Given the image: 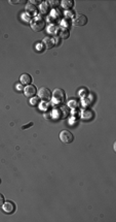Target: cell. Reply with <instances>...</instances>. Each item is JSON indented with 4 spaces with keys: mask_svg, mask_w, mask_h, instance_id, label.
<instances>
[{
    "mask_svg": "<svg viewBox=\"0 0 116 222\" xmlns=\"http://www.w3.org/2000/svg\"><path fill=\"white\" fill-rule=\"evenodd\" d=\"M45 26V21L42 19L41 17H36L32 20L31 22V28L33 29V31L39 32L41 31Z\"/></svg>",
    "mask_w": 116,
    "mask_h": 222,
    "instance_id": "1",
    "label": "cell"
},
{
    "mask_svg": "<svg viewBox=\"0 0 116 222\" xmlns=\"http://www.w3.org/2000/svg\"><path fill=\"white\" fill-rule=\"evenodd\" d=\"M51 97H53V101L57 102V103H62V102L65 101V91L63 89H55L53 92L51 93Z\"/></svg>",
    "mask_w": 116,
    "mask_h": 222,
    "instance_id": "2",
    "label": "cell"
},
{
    "mask_svg": "<svg viewBox=\"0 0 116 222\" xmlns=\"http://www.w3.org/2000/svg\"><path fill=\"white\" fill-rule=\"evenodd\" d=\"M60 140L64 143V144H71L74 140V136H73L72 132L69 130H62L60 133Z\"/></svg>",
    "mask_w": 116,
    "mask_h": 222,
    "instance_id": "3",
    "label": "cell"
},
{
    "mask_svg": "<svg viewBox=\"0 0 116 222\" xmlns=\"http://www.w3.org/2000/svg\"><path fill=\"white\" fill-rule=\"evenodd\" d=\"M86 23H87L86 16L81 15V14L75 15L74 18H73V21H72V24L75 25V26H84Z\"/></svg>",
    "mask_w": 116,
    "mask_h": 222,
    "instance_id": "4",
    "label": "cell"
},
{
    "mask_svg": "<svg viewBox=\"0 0 116 222\" xmlns=\"http://www.w3.org/2000/svg\"><path fill=\"white\" fill-rule=\"evenodd\" d=\"M38 98L42 99V100H49L51 98V90L49 88L42 87L38 90Z\"/></svg>",
    "mask_w": 116,
    "mask_h": 222,
    "instance_id": "5",
    "label": "cell"
},
{
    "mask_svg": "<svg viewBox=\"0 0 116 222\" xmlns=\"http://www.w3.org/2000/svg\"><path fill=\"white\" fill-rule=\"evenodd\" d=\"M2 210L6 214H12L16 211V205L12 201H4L2 205Z\"/></svg>",
    "mask_w": 116,
    "mask_h": 222,
    "instance_id": "6",
    "label": "cell"
},
{
    "mask_svg": "<svg viewBox=\"0 0 116 222\" xmlns=\"http://www.w3.org/2000/svg\"><path fill=\"white\" fill-rule=\"evenodd\" d=\"M37 93V89L33 85H27L24 88V94L26 97H33Z\"/></svg>",
    "mask_w": 116,
    "mask_h": 222,
    "instance_id": "7",
    "label": "cell"
},
{
    "mask_svg": "<svg viewBox=\"0 0 116 222\" xmlns=\"http://www.w3.org/2000/svg\"><path fill=\"white\" fill-rule=\"evenodd\" d=\"M20 81L23 85H30V83L32 82V77L29 73H23L21 77H20Z\"/></svg>",
    "mask_w": 116,
    "mask_h": 222,
    "instance_id": "8",
    "label": "cell"
},
{
    "mask_svg": "<svg viewBox=\"0 0 116 222\" xmlns=\"http://www.w3.org/2000/svg\"><path fill=\"white\" fill-rule=\"evenodd\" d=\"M42 45L45 47V49H51L55 46V40L51 37H44L42 40Z\"/></svg>",
    "mask_w": 116,
    "mask_h": 222,
    "instance_id": "9",
    "label": "cell"
},
{
    "mask_svg": "<svg viewBox=\"0 0 116 222\" xmlns=\"http://www.w3.org/2000/svg\"><path fill=\"white\" fill-rule=\"evenodd\" d=\"M73 4H74V2H73L72 0H63V1H61L62 8H65V10H70L73 6Z\"/></svg>",
    "mask_w": 116,
    "mask_h": 222,
    "instance_id": "10",
    "label": "cell"
},
{
    "mask_svg": "<svg viewBox=\"0 0 116 222\" xmlns=\"http://www.w3.org/2000/svg\"><path fill=\"white\" fill-rule=\"evenodd\" d=\"M26 12L29 16L35 15V12H36V8H35L33 4H30L29 3V4L26 5Z\"/></svg>",
    "mask_w": 116,
    "mask_h": 222,
    "instance_id": "11",
    "label": "cell"
},
{
    "mask_svg": "<svg viewBox=\"0 0 116 222\" xmlns=\"http://www.w3.org/2000/svg\"><path fill=\"white\" fill-rule=\"evenodd\" d=\"M81 117H82L84 120H90V119H92V111H88V110H84V111H82V113H81Z\"/></svg>",
    "mask_w": 116,
    "mask_h": 222,
    "instance_id": "12",
    "label": "cell"
},
{
    "mask_svg": "<svg viewBox=\"0 0 116 222\" xmlns=\"http://www.w3.org/2000/svg\"><path fill=\"white\" fill-rule=\"evenodd\" d=\"M59 34H60L61 38L66 39V38H68V37H69V35H70V32H69V30H68V29H62Z\"/></svg>",
    "mask_w": 116,
    "mask_h": 222,
    "instance_id": "13",
    "label": "cell"
},
{
    "mask_svg": "<svg viewBox=\"0 0 116 222\" xmlns=\"http://www.w3.org/2000/svg\"><path fill=\"white\" fill-rule=\"evenodd\" d=\"M47 3L46 2H43L41 3V5H40V10H41V12H47Z\"/></svg>",
    "mask_w": 116,
    "mask_h": 222,
    "instance_id": "14",
    "label": "cell"
},
{
    "mask_svg": "<svg viewBox=\"0 0 116 222\" xmlns=\"http://www.w3.org/2000/svg\"><path fill=\"white\" fill-rule=\"evenodd\" d=\"M46 3H47V5L51 6V8H55L57 4H59V1H53V0H51V1H47Z\"/></svg>",
    "mask_w": 116,
    "mask_h": 222,
    "instance_id": "15",
    "label": "cell"
},
{
    "mask_svg": "<svg viewBox=\"0 0 116 222\" xmlns=\"http://www.w3.org/2000/svg\"><path fill=\"white\" fill-rule=\"evenodd\" d=\"M57 30V26H55V25H51V26L49 27V32H51V33H55Z\"/></svg>",
    "mask_w": 116,
    "mask_h": 222,
    "instance_id": "16",
    "label": "cell"
},
{
    "mask_svg": "<svg viewBox=\"0 0 116 222\" xmlns=\"http://www.w3.org/2000/svg\"><path fill=\"white\" fill-rule=\"evenodd\" d=\"M31 104L32 106H36L37 103H38V98H36V97H34V98H32L31 99Z\"/></svg>",
    "mask_w": 116,
    "mask_h": 222,
    "instance_id": "17",
    "label": "cell"
},
{
    "mask_svg": "<svg viewBox=\"0 0 116 222\" xmlns=\"http://www.w3.org/2000/svg\"><path fill=\"white\" fill-rule=\"evenodd\" d=\"M4 204V196L2 195V194H0V207Z\"/></svg>",
    "mask_w": 116,
    "mask_h": 222,
    "instance_id": "18",
    "label": "cell"
},
{
    "mask_svg": "<svg viewBox=\"0 0 116 222\" xmlns=\"http://www.w3.org/2000/svg\"><path fill=\"white\" fill-rule=\"evenodd\" d=\"M32 125H33V123H32V122H30L29 124H27V125H24V126H23L22 129H27V128L30 127V126H32Z\"/></svg>",
    "mask_w": 116,
    "mask_h": 222,
    "instance_id": "19",
    "label": "cell"
},
{
    "mask_svg": "<svg viewBox=\"0 0 116 222\" xmlns=\"http://www.w3.org/2000/svg\"><path fill=\"white\" fill-rule=\"evenodd\" d=\"M72 12H66V16H68V17H71V16H73Z\"/></svg>",
    "mask_w": 116,
    "mask_h": 222,
    "instance_id": "20",
    "label": "cell"
},
{
    "mask_svg": "<svg viewBox=\"0 0 116 222\" xmlns=\"http://www.w3.org/2000/svg\"><path fill=\"white\" fill-rule=\"evenodd\" d=\"M25 2H26V1H24V0H23V1H10V3H25Z\"/></svg>",
    "mask_w": 116,
    "mask_h": 222,
    "instance_id": "21",
    "label": "cell"
},
{
    "mask_svg": "<svg viewBox=\"0 0 116 222\" xmlns=\"http://www.w3.org/2000/svg\"><path fill=\"white\" fill-rule=\"evenodd\" d=\"M0 184H1V179H0Z\"/></svg>",
    "mask_w": 116,
    "mask_h": 222,
    "instance_id": "22",
    "label": "cell"
}]
</instances>
